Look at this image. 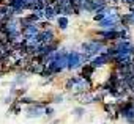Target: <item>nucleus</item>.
<instances>
[{
	"instance_id": "f03ea898",
	"label": "nucleus",
	"mask_w": 134,
	"mask_h": 124,
	"mask_svg": "<svg viewBox=\"0 0 134 124\" xmlns=\"http://www.w3.org/2000/svg\"><path fill=\"white\" fill-rule=\"evenodd\" d=\"M13 93L18 94V96H24V94H25V90H24V88H19V90H14Z\"/></svg>"
},
{
	"instance_id": "20e7f679",
	"label": "nucleus",
	"mask_w": 134,
	"mask_h": 124,
	"mask_svg": "<svg viewBox=\"0 0 134 124\" xmlns=\"http://www.w3.org/2000/svg\"><path fill=\"white\" fill-rule=\"evenodd\" d=\"M84 111H85V108H82V107H77V108H74V113H76L77 116H81Z\"/></svg>"
},
{
	"instance_id": "39448f33",
	"label": "nucleus",
	"mask_w": 134,
	"mask_h": 124,
	"mask_svg": "<svg viewBox=\"0 0 134 124\" xmlns=\"http://www.w3.org/2000/svg\"><path fill=\"white\" fill-rule=\"evenodd\" d=\"M54 124H57V122H54Z\"/></svg>"
},
{
	"instance_id": "f257e3e1",
	"label": "nucleus",
	"mask_w": 134,
	"mask_h": 124,
	"mask_svg": "<svg viewBox=\"0 0 134 124\" xmlns=\"http://www.w3.org/2000/svg\"><path fill=\"white\" fill-rule=\"evenodd\" d=\"M66 25H68V19H66V17H58V28L65 30Z\"/></svg>"
},
{
	"instance_id": "7ed1b4c3",
	"label": "nucleus",
	"mask_w": 134,
	"mask_h": 124,
	"mask_svg": "<svg viewBox=\"0 0 134 124\" xmlns=\"http://www.w3.org/2000/svg\"><path fill=\"white\" fill-rule=\"evenodd\" d=\"M44 113L49 115V116H52V115H54V108H52V107H46V108H44Z\"/></svg>"
}]
</instances>
